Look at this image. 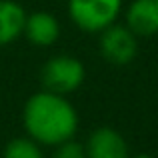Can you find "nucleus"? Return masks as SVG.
<instances>
[{
    "mask_svg": "<svg viewBox=\"0 0 158 158\" xmlns=\"http://www.w3.org/2000/svg\"><path fill=\"white\" fill-rule=\"evenodd\" d=\"M98 50L104 62L112 66H128L138 56V36L126 24L114 22L98 32Z\"/></svg>",
    "mask_w": 158,
    "mask_h": 158,
    "instance_id": "20e7f679",
    "label": "nucleus"
},
{
    "mask_svg": "<svg viewBox=\"0 0 158 158\" xmlns=\"http://www.w3.org/2000/svg\"><path fill=\"white\" fill-rule=\"evenodd\" d=\"M2 158H44V154H42V146L24 134L8 140L6 146H4Z\"/></svg>",
    "mask_w": 158,
    "mask_h": 158,
    "instance_id": "1a4fd4ad",
    "label": "nucleus"
},
{
    "mask_svg": "<svg viewBox=\"0 0 158 158\" xmlns=\"http://www.w3.org/2000/svg\"><path fill=\"white\" fill-rule=\"evenodd\" d=\"M78 124H80L78 110L68 100V96L42 88L24 102V134L40 146L56 148L58 144L74 138L78 132Z\"/></svg>",
    "mask_w": 158,
    "mask_h": 158,
    "instance_id": "f257e3e1",
    "label": "nucleus"
},
{
    "mask_svg": "<svg viewBox=\"0 0 158 158\" xmlns=\"http://www.w3.org/2000/svg\"><path fill=\"white\" fill-rule=\"evenodd\" d=\"M62 28L58 18L48 10H34L26 14L22 36L36 48H46L58 42Z\"/></svg>",
    "mask_w": 158,
    "mask_h": 158,
    "instance_id": "423d86ee",
    "label": "nucleus"
},
{
    "mask_svg": "<svg viewBox=\"0 0 158 158\" xmlns=\"http://www.w3.org/2000/svg\"><path fill=\"white\" fill-rule=\"evenodd\" d=\"M24 6L16 0H0V48L12 44L22 36L26 22Z\"/></svg>",
    "mask_w": 158,
    "mask_h": 158,
    "instance_id": "6e6552de",
    "label": "nucleus"
},
{
    "mask_svg": "<svg viewBox=\"0 0 158 158\" xmlns=\"http://www.w3.org/2000/svg\"><path fill=\"white\" fill-rule=\"evenodd\" d=\"M54 158H86V148L84 142H78L76 138H70L66 142L58 144Z\"/></svg>",
    "mask_w": 158,
    "mask_h": 158,
    "instance_id": "9d476101",
    "label": "nucleus"
},
{
    "mask_svg": "<svg viewBox=\"0 0 158 158\" xmlns=\"http://www.w3.org/2000/svg\"><path fill=\"white\" fill-rule=\"evenodd\" d=\"M52 158H54V156H52Z\"/></svg>",
    "mask_w": 158,
    "mask_h": 158,
    "instance_id": "f8f14e48",
    "label": "nucleus"
},
{
    "mask_svg": "<svg viewBox=\"0 0 158 158\" xmlns=\"http://www.w3.org/2000/svg\"><path fill=\"white\" fill-rule=\"evenodd\" d=\"M86 158H128V142L116 128L98 126L84 140Z\"/></svg>",
    "mask_w": 158,
    "mask_h": 158,
    "instance_id": "39448f33",
    "label": "nucleus"
},
{
    "mask_svg": "<svg viewBox=\"0 0 158 158\" xmlns=\"http://www.w3.org/2000/svg\"><path fill=\"white\" fill-rule=\"evenodd\" d=\"M128 158H154L152 154H146V152H140V154H130Z\"/></svg>",
    "mask_w": 158,
    "mask_h": 158,
    "instance_id": "9b49d317",
    "label": "nucleus"
},
{
    "mask_svg": "<svg viewBox=\"0 0 158 158\" xmlns=\"http://www.w3.org/2000/svg\"><path fill=\"white\" fill-rule=\"evenodd\" d=\"M124 24L138 38L158 34V0H130L124 10Z\"/></svg>",
    "mask_w": 158,
    "mask_h": 158,
    "instance_id": "0eeeda50",
    "label": "nucleus"
},
{
    "mask_svg": "<svg viewBox=\"0 0 158 158\" xmlns=\"http://www.w3.org/2000/svg\"><path fill=\"white\" fill-rule=\"evenodd\" d=\"M86 80V66L72 54H54L40 70V82L44 90L70 96Z\"/></svg>",
    "mask_w": 158,
    "mask_h": 158,
    "instance_id": "7ed1b4c3",
    "label": "nucleus"
},
{
    "mask_svg": "<svg viewBox=\"0 0 158 158\" xmlns=\"http://www.w3.org/2000/svg\"><path fill=\"white\" fill-rule=\"evenodd\" d=\"M122 8L124 0H66L68 18L86 34H98L118 22Z\"/></svg>",
    "mask_w": 158,
    "mask_h": 158,
    "instance_id": "f03ea898",
    "label": "nucleus"
}]
</instances>
